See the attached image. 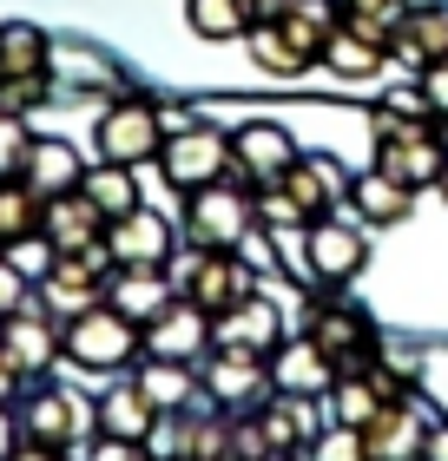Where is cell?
<instances>
[{
	"mask_svg": "<svg viewBox=\"0 0 448 461\" xmlns=\"http://www.w3.org/2000/svg\"><path fill=\"white\" fill-rule=\"evenodd\" d=\"M435 192H442V204H448V178H442V185H435Z\"/></svg>",
	"mask_w": 448,
	"mask_h": 461,
	"instance_id": "cell-46",
	"label": "cell"
},
{
	"mask_svg": "<svg viewBox=\"0 0 448 461\" xmlns=\"http://www.w3.org/2000/svg\"><path fill=\"white\" fill-rule=\"evenodd\" d=\"M27 158H33V132L20 113H0V178H27Z\"/></svg>",
	"mask_w": 448,
	"mask_h": 461,
	"instance_id": "cell-35",
	"label": "cell"
},
{
	"mask_svg": "<svg viewBox=\"0 0 448 461\" xmlns=\"http://www.w3.org/2000/svg\"><path fill=\"white\" fill-rule=\"evenodd\" d=\"M324 402H330V422L336 429H370L376 415H382V389L356 369V375H336V389L324 395Z\"/></svg>",
	"mask_w": 448,
	"mask_h": 461,
	"instance_id": "cell-33",
	"label": "cell"
},
{
	"mask_svg": "<svg viewBox=\"0 0 448 461\" xmlns=\"http://www.w3.org/2000/svg\"><path fill=\"white\" fill-rule=\"evenodd\" d=\"M244 53H251V67H258L264 79H304L316 59L304 53V40H297L284 20H258V27L244 33Z\"/></svg>",
	"mask_w": 448,
	"mask_h": 461,
	"instance_id": "cell-25",
	"label": "cell"
},
{
	"mask_svg": "<svg viewBox=\"0 0 448 461\" xmlns=\"http://www.w3.org/2000/svg\"><path fill=\"white\" fill-rule=\"evenodd\" d=\"M396 67H409V73H429L448 59V0H416L409 20H402V33H396V47H389Z\"/></svg>",
	"mask_w": 448,
	"mask_h": 461,
	"instance_id": "cell-21",
	"label": "cell"
},
{
	"mask_svg": "<svg viewBox=\"0 0 448 461\" xmlns=\"http://www.w3.org/2000/svg\"><path fill=\"white\" fill-rule=\"evenodd\" d=\"M105 277H113V250H105V244H93V250H67V258L47 264V277L33 284V297H40V310H47V317L73 323L79 310L105 303Z\"/></svg>",
	"mask_w": 448,
	"mask_h": 461,
	"instance_id": "cell-5",
	"label": "cell"
},
{
	"mask_svg": "<svg viewBox=\"0 0 448 461\" xmlns=\"http://www.w3.org/2000/svg\"><path fill=\"white\" fill-rule=\"evenodd\" d=\"M185 27L198 40H244L258 27V0H185Z\"/></svg>",
	"mask_w": 448,
	"mask_h": 461,
	"instance_id": "cell-30",
	"label": "cell"
},
{
	"mask_svg": "<svg viewBox=\"0 0 448 461\" xmlns=\"http://www.w3.org/2000/svg\"><path fill=\"white\" fill-rule=\"evenodd\" d=\"M93 165L79 158V145L67 139H33V158H27V185L40 198H59V192H79Z\"/></svg>",
	"mask_w": 448,
	"mask_h": 461,
	"instance_id": "cell-27",
	"label": "cell"
},
{
	"mask_svg": "<svg viewBox=\"0 0 448 461\" xmlns=\"http://www.w3.org/2000/svg\"><path fill=\"white\" fill-rule=\"evenodd\" d=\"M20 442H27V435H20V415H14V409H0V461H14Z\"/></svg>",
	"mask_w": 448,
	"mask_h": 461,
	"instance_id": "cell-41",
	"label": "cell"
},
{
	"mask_svg": "<svg viewBox=\"0 0 448 461\" xmlns=\"http://www.w3.org/2000/svg\"><path fill=\"white\" fill-rule=\"evenodd\" d=\"M145 356H172V363H205L211 356V310L178 297L165 317L145 323Z\"/></svg>",
	"mask_w": 448,
	"mask_h": 461,
	"instance_id": "cell-17",
	"label": "cell"
},
{
	"mask_svg": "<svg viewBox=\"0 0 448 461\" xmlns=\"http://www.w3.org/2000/svg\"><path fill=\"white\" fill-rule=\"evenodd\" d=\"M258 224V192L244 178H218L205 192H185V244L205 250H244Z\"/></svg>",
	"mask_w": 448,
	"mask_h": 461,
	"instance_id": "cell-2",
	"label": "cell"
},
{
	"mask_svg": "<svg viewBox=\"0 0 448 461\" xmlns=\"http://www.w3.org/2000/svg\"><path fill=\"white\" fill-rule=\"evenodd\" d=\"M304 158L297 152V139L284 132L277 119H251L231 132V178H244L251 192H264V185H284V172Z\"/></svg>",
	"mask_w": 448,
	"mask_h": 461,
	"instance_id": "cell-10",
	"label": "cell"
},
{
	"mask_svg": "<svg viewBox=\"0 0 448 461\" xmlns=\"http://www.w3.org/2000/svg\"><path fill=\"white\" fill-rule=\"evenodd\" d=\"M376 165L389 178H402L409 192H435L448 178V145L435 125H416V132H396V139H376Z\"/></svg>",
	"mask_w": 448,
	"mask_h": 461,
	"instance_id": "cell-11",
	"label": "cell"
},
{
	"mask_svg": "<svg viewBox=\"0 0 448 461\" xmlns=\"http://www.w3.org/2000/svg\"><path fill=\"white\" fill-rule=\"evenodd\" d=\"M139 383L159 409H185L191 395H205L198 363H172V356H139Z\"/></svg>",
	"mask_w": 448,
	"mask_h": 461,
	"instance_id": "cell-31",
	"label": "cell"
},
{
	"mask_svg": "<svg viewBox=\"0 0 448 461\" xmlns=\"http://www.w3.org/2000/svg\"><path fill=\"white\" fill-rule=\"evenodd\" d=\"M205 395L218 409H258L270 402V363L244 349H211L205 356Z\"/></svg>",
	"mask_w": 448,
	"mask_h": 461,
	"instance_id": "cell-15",
	"label": "cell"
},
{
	"mask_svg": "<svg viewBox=\"0 0 448 461\" xmlns=\"http://www.w3.org/2000/svg\"><path fill=\"white\" fill-rule=\"evenodd\" d=\"M435 132H442V145H448V119H435Z\"/></svg>",
	"mask_w": 448,
	"mask_h": 461,
	"instance_id": "cell-45",
	"label": "cell"
},
{
	"mask_svg": "<svg viewBox=\"0 0 448 461\" xmlns=\"http://www.w3.org/2000/svg\"><path fill=\"white\" fill-rule=\"evenodd\" d=\"M310 264H316V284L324 290H343L370 270V238L362 224H343V218H316L310 224Z\"/></svg>",
	"mask_w": 448,
	"mask_h": 461,
	"instance_id": "cell-13",
	"label": "cell"
},
{
	"mask_svg": "<svg viewBox=\"0 0 448 461\" xmlns=\"http://www.w3.org/2000/svg\"><path fill=\"white\" fill-rule=\"evenodd\" d=\"M165 270H172L178 297L205 303L211 317H224L231 303H244L251 290H258V270H251V258H244V250H205V244H191L185 258H172Z\"/></svg>",
	"mask_w": 448,
	"mask_h": 461,
	"instance_id": "cell-3",
	"label": "cell"
},
{
	"mask_svg": "<svg viewBox=\"0 0 448 461\" xmlns=\"http://www.w3.org/2000/svg\"><path fill=\"white\" fill-rule=\"evenodd\" d=\"M362 448H370V461H422V448H429V415L409 402H382V415L370 429H362Z\"/></svg>",
	"mask_w": 448,
	"mask_h": 461,
	"instance_id": "cell-20",
	"label": "cell"
},
{
	"mask_svg": "<svg viewBox=\"0 0 448 461\" xmlns=\"http://www.w3.org/2000/svg\"><path fill=\"white\" fill-rule=\"evenodd\" d=\"M0 356L20 369V383H47V369L67 356V323L47 317L40 297H33L27 310H14V317L0 323Z\"/></svg>",
	"mask_w": 448,
	"mask_h": 461,
	"instance_id": "cell-9",
	"label": "cell"
},
{
	"mask_svg": "<svg viewBox=\"0 0 448 461\" xmlns=\"http://www.w3.org/2000/svg\"><path fill=\"white\" fill-rule=\"evenodd\" d=\"M258 429L270 442V461L310 455V442L324 435V429H316V402H310V395H270V402H258Z\"/></svg>",
	"mask_w": 448,
	"mask_h": 461,
	"instance_id": "cell-22",
	"label": "cell"
},
{
	"mask_svg": "<svg viewBox=\"0 0 448 461\" xmlns=\"http://www.w3.org/2000/svg\"><path fill=\"white\" fill-rule=\"evenodd\" d=\"M297 461H304V455H297Z\"/></svg>",
	"mask_w": 448,
	"mask_h": 461,
	"instance_id": "cell-47",
	"label": "cell"
},
{
	"mask_svg": "<svg viewBox=\"0 0 448 461\" xmlns=\"http://www.w3.org/2000/svg\"><path fill=\"white\" fill-rule=\"evenodd\" d=\"M87 429H99V409H87L73 389H33L27 402H20V435L27 442H40V448H59V455H87L79 448V435Z\"/></svg>",
	"mask_w": 448,
	"mask_h": 461,
	"instance_id": "cell-8",
	"label": "cell"
},
{
	"mask_svg": "<svg viewBox=\"0 0 448 461\" xmlns=\"http://www.w3.org/2000/svg\"><path fill=\"white\" fill-rule=\"evenodd\" d=\"M304 461H370V448H362V429H336V422H330V429L310 442Z\"/></svg>",
	"mask_w": 448,
	"mask_h": 461,
	"instance_id": "cell-36",
	"label": "cell"
},
{
	"mask_svg": "<svg viewBox=\"0 0 448 461\" xmlns=\"http://www.w3.org/2000/svg\"><path fill=\"white\" fill-rule=\"evenodd\" d=\"M40 238L53 244V258L93 250V244H105V212L87 192H59V198H47V212H40Z\"/></svg>",
	"mask_w": 448,
	"mask_h": 461,
	"instance_id": "cell-19",
	"label": "cell"
},
{
	"mask_svg": "<svg viewBox=\"0 0 448 461\" xmlns=\"http://www.w3.org/2000/svg\"><path fill=\"white\" fill-rule=\"evenodd\" d=\"M105 250H113V264H152V270H165L178 258V238H172V224H165L159 212H125V218H113L105 224Z\"/></svg>",
	"mask_w": 448,
	"mask_h": 461,
	"instance_id": "cell-18",
	"label": "cell"
},
{
	"mask_svg": "<svg viewBox=\"0 0 448 461\" xmlns=\"http://www.w3.org/2000/svg\"><path fill=\"white\" fill-rule=\"evenodd\" d=\"M350 212L362 218V224H376V230H389V224H402L416 212V192L402 178H389L382 165H370V172H356L350 178Z\"/></svg>",
	"mask_w": 448,
	"mask_h": 461,
	"instance_id": "cell-24",
	"label": "cell"
},
{
	"mask_svg": "<svg viewBox=\"0 0 448 461\" xmlns=\"http://www.w3.org/2000/svg\"><path fill=\"white\" fill-rule=\"evenodd\" d=\"M422 93H429L435 119H448V59H442V67H429V73H422Z\"/></svg>",
	"mask_w": 448,
	"mask_h": 461,
	"instance_id": "cell-40",
	"label": "cell"
},
{
	"mask_svg": "<svg viewBox=\"0 0 448 461\" xmlns=\"http://www.w3.org/2000/svg\"><path fill=\"white\" fill-rule=\"evenodd\" d=\"M304 337L310 343H324V356L343 375H356V369H370V356H376V323H370V310L362 303H350L343 290H324L310 310H304Z\"/></svg>",
	"mask_w": 448,
	"mask_h": 461,
	"instance_id": "cell-4",
	"label": "cell"
},
{
	"mask_svg": "<svg viewBox=\"0 0 448 461\" xmlns=\"http://www.w3.org/2000/svg\"><path fill=\"white\" fill-rule=\"evenodd\" d=\"M165 145V113L152 106V99H119V106L99 113V132H93V152L105 165H152Z\"/></svg>",
	"mask_w": 448,
	"mask_h": 461,
	"instance_id": "cell-7",
	"label": "cell"
},
{
	"mask_svg": "<svg viewBox=\"0 0 448 461\" xmlns=\"http://www.w3.org/2000/svg\"><path fill=\"white\" fill-rule=\"evenodd\" d=\"M53 67V40L33 20H7L0 27V79H40Z\"/></svg>",
	"mask_w": 448,
	"mask_h": 461,
	"instance_id": "cell-28",
	"label": "cell"
},
{
	"mask_svg": "<svg viewBox=\"0 0 448 461\" xmlns=\"http://www.w3.org/2000/svg\"><path fill=\"white\" fill-rule=\"evenodd\" d=\"M47 99H53L47 73H40V79H0V113H20V119H27V113L47 106Z\"/></svg>",
	"mask_w": 448,
	"mask_h": 461,
	"instance_id": "cell-38",
	"label": "cell"
},
{
	"mask_svg": "<svg viewBox=\"0 0 448 461\" xmlns=\"http://www.w3.org/2000/svg\"><path fill=\"white\" fill-rule=\"evenodd\" d=\"M284 192L304 204L310 224H316V218H330L336 204H350V172H343V165H336L330 152H304V158H297L290 172H284Z\"/></svg>",
	"mask_w": 448,
	"mask_h": 461,
	"instance_id": "cell-23",
	"label": "cell"
},
{
	"mask_svg": "<svg viewBox=\"0 0 448 461\" xmlns=\"http://www.w3.org/2000/svg\"><path fill=\"white\" fill-rule=\"evenodd\" d=\"M105 303L125 310L139 330L165 317V310L178 303V284H172V270H152V264H113V277H105Z\"/></svg>",
	"mask_w": 448,
	"mask_h": 461,
	"instance_id": "cell-16",
	"label": "cell"
},
{
	"mask_svg": "<svg viewBox=\"0 0 448 461\" xmlns=\"http://www.w3.org/2000/svg\"><path fill=\"white\" fill-rule=\"evenodd\" d=\"M370 363H376V369H389L396 383H409V389H416V375H422V349H416V343H402V337H382Z\"/></svg>",
	"mask_w": 448,
	"mask_h": 461,
	"instance_id": "cell-37",
	"label": "cell"
},
{
	"mask_svg": "<svg viewBox=\"0 0 448 461\" xmlns=\"http://www.w3.org/2000/svg\"><path fill=\"white\" fill-rule=\"evenodd\" d=\"M40 212H47V198L27 178H0V250H14L20 238H40Z\"/></svg>",
	"mask_w": 448,
	"mask_h": 461,
	"instance_id": "cell-32",
	"label": "cell"
},
{
	"mask_svg": "<svg viewBox=\"0 0 448 461\" xmlns=\"http://www.w3.org/2000/svg\"><path fill=\"white\" fill-rule=\"evenodd\" d=\"M284 343V310L264 290H251L244 303H231L224 317H211V349H244V356H270Z\"/></svg>",
	"mask_w": 448,
	"mask_h": 461,
	"instance_id": "cell-14",
	"label": "cell"
},
{
	"mask_svg": "<svg viewBox=\"0 0 448 461\" xmlns=\"http://www.w3.org/2000/svg\"><path fill=\"white\" fill-rule=\"evenodd\" d=\"M27 303H33V277L7 258V250H0V323H7L14 310H27Z\"/></svg>",
	"mask_w": 448,
	"mask_h": 461,
	"instance_id": "cell-39",
	"label": "cell"
},
{
	"mask_svg": "<svg viewBox=\"0 0 448 461\" xmlns=\"http://www.w3.org/2000/svg\"><path fill=\"white\" fill-rule=\"evenodd\" d=\"M422 461H448V422H429V448H422Z\"/></svg>",
	"mask_w": 448,
	"mask_h": 461,
	"instance_id": "cell-43",
	"label": "cell"
},
{
	"mask_svg": "<svg viewBox=\"0 0 448 461\" xmlns=\"http://www.w3.org/2000/svg\"><path fill=\"white\" fill-rule=\"evenodd\" d=\"M330 7H336V20H343V14H370V7H389V0H330Z\"/></svg>",
	"mask_w": 448,
	"mask_h": 461,
	"instance_id": "cell-44",
	"label": "cell"
},
{
	"mask_svg": "<svg viewBox=\"0 0 448 461\" xmlns=\"http://www.w3.org/2000/svg\"><path fill=\"white\" fill-rule=\"evenodd\" d=\"M382 67H389V47H376V40H362L350 20H336L330 47H324V73L336 79H376Z\"/></svg>",
	"mask_w": 448,
	"mask_h": 461,
	"instance_id": "cell-29",
	"label": "cell"
},
{
	"mask_svg": "<svg viewBox=\"0 0 448 461\" xmlns=\"http://www.w3.org/2000/svg\"><path fill=\"white\" fill-rule=\"evenodd\" d=\"M159 172H165V185H172V192H205V185L231 178V139L218 132V125L191 119V125H178V132H165Z\"/></svg>",
	"mask_w": 448,
	"mask_h": 461,
	"instance_id": "cell-6",
	"label": "cell"
},
{
	"mask_svg": "<svg viewBox=\"0 0 448 461\" xmlns=\"http://www.w3.org/2000/svg\"><path fill=\"white\" fill-rule=\"evenodd\" d=\"M264 363H270V395H310V402H324L336 389V375H343L324 356V343H310V337H284Z\"/></svg>",
	"mask_w": 448,
	"mask_h": 461,
	"instance_id": "cell-12",
	"label": "cell"
},
{
	"mask_svg": "<svg viewBox=\"0 0 448 461\" xmlns=\"http://www.w3.org/2000/svg\"><path fill=\"white\" fill-rule=\"evenodd\" d=\"M93 409H99V435H119V442H145L152 422H159V402L145 395L139 375H133V383H113Z\"/></svg>",
	"mask_w": 448,
	"mask_h": 461,
	"instance_id": "cell-26",
	"label": "cell"
},
{
	"mask_svg": "<svg viewBox=\"0 0 448 461\" xmlns=\"http://www.w3.org/2000/svg\"><path fill=\"white\" fill-rule=\"evenodd\" d=\"M79 192H87V198L99 204V212H105V224L145 204V198H139V185H133V165H105V158L87 172V185H79Z\"/></svg>",
	"mask_w": 448,
	"mask_h": 461,
	"instance_id": "cell-34",
	"label": "cell"
},
{
	"mask_svg": "<svg viewBox=\"0 0 448 461\" xmlns=\"http://www.w3.org/2000/svg\"><path fill=\"white\" fill-rule=\"evenodd\" d=\"M14 395H20V369L0 356V409H14Z\"/></svg>",
	"mask_w": 448,
	"mask_h": 461,
	"instance_id": "cell-42",
	"label": "cell"
},
{
	"mask_svg": "<svg viewBox=\"0 0 448 461\" xmlns=\"http://www.w3.org/2000/svg\"><path fill=\"white\" fill-rule=\"evenodd\" d=\"M139 356H145V330L113 303H93L67 323V363L73 369L119 375V369H139Z\"/></svg>",
	"mask_w": 448,
	"mask_h": 461,
	"instance_id": "cell-1",
	"label": "cell"
}]
</instances>
